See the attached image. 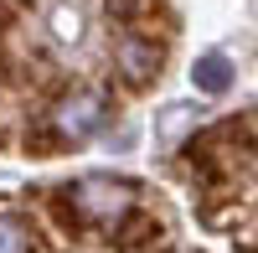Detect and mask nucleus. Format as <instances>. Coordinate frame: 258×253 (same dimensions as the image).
<instances>
[{
    "label": "nucleus",
    "mask_w": 258,
    "mask_h": 253,
    "mask_svg": "<svg viewBox=\"0 0 258 253\" xmlns=\"http://www.w3.org/2000/svg\"><path fill=\"white\" fill-rule=\"evenodd\" d=\"M62 197H68L73 222L88 227V233H119L135 217V186L119 181V176H83Z\"/></svg>",
    "instance_id": "1"
},
{
    "label": "nucleus",
    "mask_w": 258,
    "mask_h": 253,
    "mask_svg": "<svg viewBox=\"0 0 258 253\" xmlns=\"http://www.w3.org/2000/svg\"><path fill=\"white\" fill-rule=\"evenodd\" d=\"M103 124H109V93L103 88H73L68 98H57L52 114H47V130H52L57 145H83V140H93Z\"/></svg>",
    "instance_id": "2"
},
{
    "label": "nucleus",
    "mask_w": 258,
    "mask_h": 253,
    "mask_svg": "<svg viewBox=\"0 0 258 253\" xmlns=\"http://www.w3.org/2000/svg\"><path fill=\"white\" fill-rule=\"evenodd\" d=\"M191 78H197V88L202 93H227V83H232V68H227V57L222 52H207V57H197V68H191Z\"/></svg>",
    "instance_id": "3"
},
{
    "label": "nucleus",
    "mask_w": 258,
    "mask_h": 253,
    "mask_svg": "<svg viewBox=\"0 0 258 253\" xmlns=\"http://www.w3.org/2000/svg\"><path fill=\"white\" fill-rule=\"evenodd\" d=\"M119 62H124V73L135 78V83H145V78H150V68H155V62H160V52H155V47H145V41H135V36H129L124 47H119Z\"/></svg>",
    "instance_id": "4"
},
{
    "label": "nucleus",
    "mask_w": 258,
    "mask_h": 253,
    "mask_svg": "<svg viewBox=\"0 0 258 253\" xmlns=\"http://www.w3.org/2000/svg\"><path fill=\"white\" fill-rule=\"evenodd\" d=\"M31 248V227L21 217H0V253H26Z\"/></svg>",
    "instance_id": "5"
}]
</instances>
